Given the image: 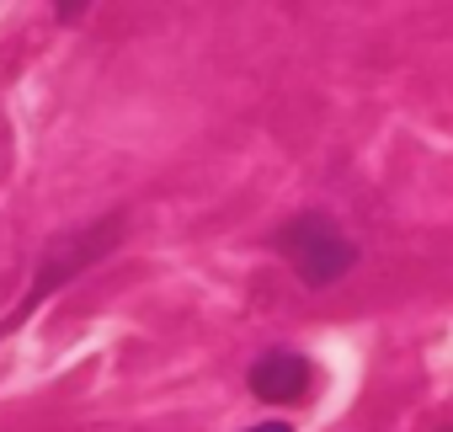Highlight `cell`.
<instances>
[{
    "label": "cell",
    "instance_id": "cell-2",
    "mask_svg": "<svg viewBox=\"0 0 453 432\" xmlns=\"http://www.w3.org/2000/svg\"><path fill=\"white\" fill-rule=\"evenodd\" d=\"M251 390L267 400V405H288V400H299L304 390H310V363L299 358V352H262L257 363H251Z\"/></svg>",
    "mask_w": 453,
    "mask_h": 432
},
{
    "label": "cell",
    "instance_id": "cell-1",
    "mask_svg": "<svg viewBox=\"0 0 453 432\" xmlns=\"http://www.w3.org/2000/svg\"><path fill=\"white\" fill-rule=\"evenodd\" d=\"M278 251L310 289H331L336 278H347L357 267V246L347 241V230L336 220H326V213H299L294 225H283Z\"/></svg>",
    "mask_w": 453,
    "mask_h": 432
},
{
    "label": "cell",
    "instance_id": "cell-4",
    "mask_svg": "<svg viewBox=\"0 0 453 432\" xmlns=\"http://www.w3.org/2000/svg\"><path fill=\"white\" fill-rule=\"evenodd\" d=\"M448 432H453V427H448Z\"/></svg>",
    "mask_w": 453,
    "mask_h": 432
},
{
    "label": "cell",
    "instance_id": "cell-3",
    "mask_svg": "<svg viewBox=\"0 0 453 432\" xmlns=\"http://www.w3.org/2000/svg\"><path fill=\"white\" fill-rule=\"evenodd\" d=\"M246 432H288V421H257V427H246Z\"/></svg>",
    "mask_w": 453,
    "mask_h": 432
}]
</instances>
